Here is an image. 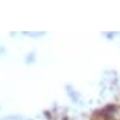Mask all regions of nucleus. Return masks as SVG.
<instances>
[{"label":"nucleus","instance_id":"1","mask_svg":"<svg viewBox=\"0 0 120 120\" xmlns=\"http://www.w3.org/2000/svg\"><path fill=\"white\" fill-rule=\"evenodd\" d=\"M101 117L105 120H120V108L119 106H108L101 112Z\"/></svg>","mask_w":120,"mask_h":120}]
</instances>
